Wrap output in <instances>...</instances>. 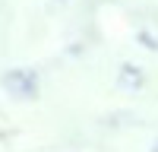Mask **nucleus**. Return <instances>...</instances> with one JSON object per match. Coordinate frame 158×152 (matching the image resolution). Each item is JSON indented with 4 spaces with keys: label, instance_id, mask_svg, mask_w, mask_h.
I'll return each mask as SVG.
<instances>
[{
    "label": "nucleus",
    "instance_id": "f257e3e1",
    "mask_svg": "<svg viewBox=\"0 0 158 152\" xmlns=\"http://www.w3.org/2000/svg\"><path fill=\"white\" fill-rule=\"evenodd\" d=\"M3 86L10 89L13 95H19V98H35L38 95V76L32 70H13L3 79Z\"/></svg>",
    "mask_w": 158,
    "mask_h": 152
},
{
    "label": "nucleus",
    "instance_id": "f03ea898",
    "mask_svg": "<svg viewBox=\"0 0 158 152\" xmlns=\"http://www.w3.org/2000/svg\"><path fill=\"white\" fill-rule=\"evenodd\" d=\"M123 82H127V86H139V82H142V73H139L136 67H123Z\"/></svg>",
    "mask_w": 158,
    "mask_h": 152
},
{
    "label": "nucleus",
    "instance_id": "7ed1b4c3",
    "mask_svg": "<svg viewBox=\"0 0 158 152\" xmlns=\"http://www.w3.org/2000/svg\"><path fill=\"white\" fill-rule=\"evenodd\" d=\"M155 152H158V149H155Z\"/></svg>",
    "mask_w": 158,
    "mask_h": 152
}]
</instances>
